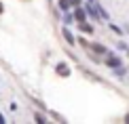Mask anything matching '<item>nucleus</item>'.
<instances>
[{"label":"nucleus","instance_id":"f257e3e1","mask_svg":"<svg viewBox=\"0 0 129 124\" xmlns=\"http://www.w3.org/2000/svg\"><path fill=\"white\" fill-rule=\"evenodd\" d=\"M55 72L59 74V76H70V67L66 65V63H57V67H55Z\"/></svg>","mask_w":129,"mask_h":124},{"label":"nucleus","instance_id":"f03ea898","mask_svg":"<svg viewBox=\"0 0 129 124\" xmlns=\"http://www.w3.org/2000/svg\"><path fill=\"white\" fill-rule=\"evenodd\" d=\"M85 17H87V15H85V11H83V9H76V7H74V19H76L78 23H80V21H85Z\"/></svg>","mask_w":129,"mask_h":124},{"label":"nucleus","instance_id":"7ed1b4c3","mask_svg":"<svg viewBox=\"0 0 129 124\" xmlns=\"http://www.w3.org/2000/svg\"><path fill=\"white\" fill-rule=\"evenodd\" d=\"M78 28H80V32H85V34H91V32H93V28H91L89 23H85V21H80Z\"/></svg>","mask_w":129,"mask_h":124},{"label":"nucleus","instance_id":"20e7f679","mask_svg":"<svg viewBox=\"0 0 129 124\" xmlns=\"http://www.w3.org/2000/svg\"><path fill=\"white\" fill-rule=\"evenodd\" d=\"M63 38H66V42H68V44H74V36L70 34L68 30H63Z\"/></svg>","mask_w":129,"mask_h":124},{"label":"nucleus","instance_id":"39448f33","mask_svg":"<svg viewBox=\"0 0 129 124\" xmlns=\"http://www.w3.org/2000/svg\"><path fill=\"white\" fill-rule=\"evenodd\" d=\"M59 9L61 11H68L70 9V0H59Z\"/></svg>","mask_w":129,"mask_h":124},{"label":"nucleus","instance_id":"423d86ee","mask_svg":"<svg viewBox=\"0 0 129 124\" xmlns=\"http://www.w3.org/2000/svg\"><path fill=\"white\" fill-rule=\"evenodd\" d=\"M87 13H89V15H91V17H93V19L98 17V13H95V9H93V7H87Z\"/></svg>","mask_w":129,"mask_h":124},{"label":"nucleus","instance_id":"0eeeda50","mask_svg":"<svg viewBox=\"0 0 129 124\" xmlns=\"http://www.w3.org/2000/svg\"><path fill=\"white\" fill-rule=\"evenodd\" d=\"M108 65H112V67H116V65H119V59H114V57H112V59H108Z\"/></svg>","mask_w":129,"mask_h":124},{"label":"nucleus","instance_id":"6e6552de","mask_svg":"<svg viewBox=\"0 0 129 124\" xmlns=\"http://www.w3.org/2000/svg\"><path fill=\"white\" fill-rule=\"evenodd\" d=\"M63 21H66V23H72V21H74V15H66V17H63Z\"/></svg>","mask_w":129,"mask_h":124},{"label":"nucleus","instance_id":"1a4fd4ad","mask_svg":"<svg viewBox=\"0 0 129 124\" xmlns=\"http://www.w3.org/2000/svg\"><path fill=\"white\" fill-rule=\"evenodd\" d=\"M34 120H36V122H40V124H42V122H45V118H42L40 114H36V116H34Z\"/></svg>","mask_w":129,"mask_h":124},{"label":"nucleus","instance_id":"9d476101","mask_svg":"<svg viewBox=\"0 0 129 124\" xmlns=\"http://www.w3.org/2000/svg\"><path fill=\"white\" fill-rule=\"evenodd\" d=\"M70 4H72V7H78V4H80V0H70Z\"/></svg>","mask_w":129,"mask_h":124},{"label":"nucleus","instance_id":"9b49d317","mask_svg":"<svg viewBox=\"0 0 129 124\" xmlns=\"http://www.w3.org/2000/svg\"><path fill=\"white\" fill-rule=\"evenodd\" d=\"M0 13H2V4H0Z\"/></svg>","mask_w":129,"mask_h":124}]
</instances>
